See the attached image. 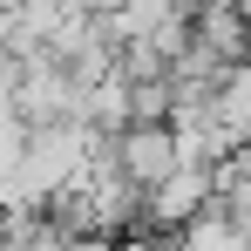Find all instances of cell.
Segmentation results:
<instances>
[{
	"mask_svg": "<svg viewBox=\"0 0 251 251\" xmlns=\"http://www.w3.org/2000/svg\"><path fill=\"white\" fill-rule=\"evenodd\" d=\"M109 156L136 190H150V183H163L176 170V136H170V123H123L109 136Z\"/></svg>",
	"mask_w": 251,
	"mask_h": 251,
	"instance_id": "6da1fadb",
	"label": "cell"
},
{
	"mask_svg": "<svg viewBox=\"0 0 251 251\" xmlns=\"http://www.w3.org/2000/svg\"><path fill=\"white\" fill-rule=\"evenodd\" d=\"M204 204H210V163H176L163 183L143 190V217H150L156 231H183Z\"/></svg>",
	"mask_w": 251,
	"mask_h": 251,
	"instance_id": "7a4b0ae2",
	"label": "cell"
},
{
	"mask_svg": "<svg viewBox=\"0 0 251 251\" xmlns=\"http://www.w3.org/2000/svg\"><path fill=\"white\" fill-rule=\"evenodd\" d=\"M210 109H217V123H224L231 143H251V54L231 61V68H217V82H210Z\"/></svg>",
	"mask_w": 251,
	"mask_h": 251,
	"instance_id": "3957f363",
	"label": "cell"
},
{
	"mask_svg": "<svg viewBox=\"0 0 251 251\" xmlns=\"http://www.w3.org/2000/svg\"><path fill=\"white\" fill-rule=\"evenodd\" d=\"M176 251H251V224L231 217L224 204H204L183 231H176Z\"/></svg>",
	"mask_w": 251,
	"mask_h": 251,
	"instance_id": "277c9868",
	"label": "cell"
},
{
	"mask_svg": "<svg viewBox=\"0 0 251 251\" xmlns=\"http://www.w3.org/2000/svg\"><path fill=\"white\" fill-rule=\"evenodd\" d=\"M61 7H68V14H95V21H102V14H109L116 0H61Z\"/></svg>",
	"mask_w": 251,
	"mask_h": 251,
	"instance_id": "5b68a950",
	"label": "cell"
},
{
	"mask_svg": "<svg viewBox=\"0 0 251 251\" xmlns=\"http://www.w3.org/2000/svg\"><path fill=\"white\" fill-rule=\"evenodd\" d=\"M129 251H176V245H129Z\"/></svg>",
	"mask_w": 251,
	"mask_h": 251,
	"instance_id": "8992f818",
	"label": "cell"
}]
</instances>
